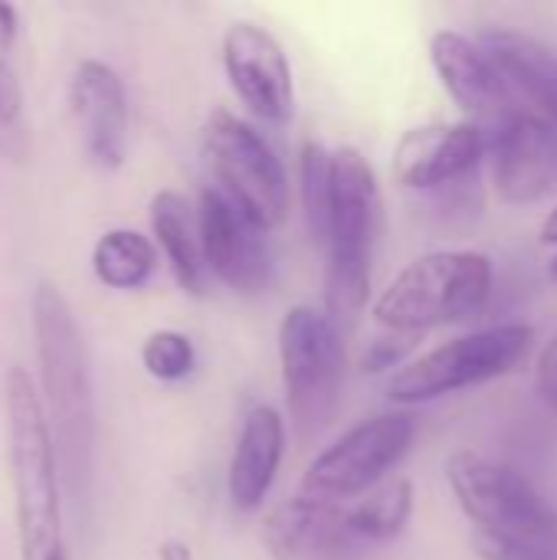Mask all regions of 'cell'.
I'll return each instance as SVG.
<instances>
[{
  "label": "cell",
  "mask_w": 557,
  "mask_h": 560,
  "mask_svg": "<svg viewBox=\"0 0 557 560\" xmlns=\"http://www.w3.org/2000/svg\"><path fill=\"white\" fill-rule=\"evenodd\" d=\"M33 331H36V354H39L43 394H46L39 407L53 440L59 482L66 486L69 499L82 505L89 499L92 469H95L92 381H89V361H85V345L76 315L66 295L49 282H39L33 292Z\"/></svg>",
  "instance_id": "obj_1"
},
{
  "label": "cell",
  "mask_w": 557,
  "mask_h": 560,
  "mask_svg": "<svg viewBox=\"0 0 557 560\" xmlns=\"http://www.w3.org/2000/svg\"><path fill=\"white\" fill-rule=\"evenodd\" d=\"M3 404L20 560H69L53 440L46 430L39 394L33 390V381L23 368H10L3 381Z\"/></svg>",
  "instance_id": "obj_2"
},
{
  "label": "cell",
  "mask_w": 557,
  "mask_h": 560,
  "mask_svg": "<svg viewBox=\"0 0 557 560\" xmlns=\"http://www.w3.org/2000/svg\"><path fill=\"white\" fill-rule=\"evenodd\" d=\"M381 220V194L368 158L358 148L332 151V203L322 246L325 269V318L345 331L355 325L371 295V256Z\"/></svg>",
  "instance_id": "obj_3"
},
{
  "label": "cell",
  "mask_w": 557,
  "mask_h": 560,
  "mask_svg": "<svg viewBox=\"0 0 557 560\" xmlns=\"http://www.w3.org/2000/svg\"><path fill=\"white\" fill-rule=\"evenodd\" d=\"M492 295V262L473 249L427 253L410 262L374 302V322L387 331L423 335L476 318Z\"/></svg>",
  "instance_id": "obj_4"
},
{
  "label": "cell",
  "mask_w": 557,
  "mask_h": 560,
  "mask_svg": "<svg viewBox=\"0 0 557 560\" xmlns=\"http://www.w3.org/2000/svg\"><path fill=\"white\" fill-rule=\"evenodd\" d=\"M279 358L286 407L299 446H309L325 433L338 410L345 377L341 331L312 305H295L279 325Z\"/></svg>",
  "instance_id": "obj_5"
},
{
  "label": "cell",
  "mask_w": 557,
  "mask_h": 560,
  "mask_svg": "<svg viewBox=\"0 0 557 560\" xmlns=\"http://www.w3.org/2000/svg\"><path fill=\"white\" fill-rule=\"evenodd\" d=\"M446 479L476 532L557 551V509L509 463L463 450L450 456Z\"/></svg>",
  "instance_id": "obj_6"
},
{
  "label": "cell",
  "mask_w": 557,
  "mask_h": 560,
  "mask_svg": "<svg viewBox=\"0 0 557 560\" xmlns=\"http://www.w3.org/2000/svg\"><path fill=\"white\" fill-rule=\"evenodd\" d=\"M204 154L213 167L217 190L263 233L289 213V177L263 135L227 108L204 125Z\"/></svg>",
  "instance_id": "obj_7"
},
{
  "label": "cell",
  "mask_w": 557,
  "mask_h": 560,
  "mask_svg": "<svg viewBox=\"0 0 557 560\" xmlns=\"http://www.w3.org/2000/svg\"><path fill=\"white\" fill-rule=\"evenodd\" d=\"M532 341L535 331L529 325H496L486 331L453 338L427 351L423 358L410 361L407 368H401L387 381V400L401 407H414L496 381L525 361Z\"/></svg>",
  "instance_id": "obj_8"
},
{
  "label": "cell",
  "mask_w": 557,
  "mask_h": 560,
  "mask_svg": "<svg viewBox=\"0 0 557 560\" xmlns=\"http://www.w3.org/2000/svg\"><path fill=\"white\" fill-rule=\"evenodd\" d=\"M417 420L407 410L371 417L332 443L302 476L299 495L341 505L371 492L414 446Z\"/></svg>",
  "instance_id": "obj_9"
},
{
  "label": "cell",
  "mask_w": 557,
  "mask_h": 560,
  "mask_svg": "<svg viewBox=\"0 0 557 560\" xmlns=\"http://www.w3.org/2000/svg\"><path fill=\"white\" fill-rule=\"evenodd\" d=\"M200 259L236 295H263L272 282V259L263 230L253 226L217 187L200 194L197 210Z\"/></svg>",
  "instance_id": "obj_10"
},
{
  "label": "cell",
  "mask_w": 557,
  "mask_h": 560,
  "mask_svg": "<svg viewBox=\"0 0 557 560\" xmlns=\"http://www.w3.org/2000/svg\"><path fill=\"white\" fill-rule=\"evenodd\" d=\"M486 131L496 190L506 203H535L557 190V128L532 115H506Z\"/></svg>",
  "instance_id": "obj_11"
},
{
  "label": "cell",
  "mask_w": 557,
  "mask_h": 560,
  "mask_svg": "<svg viewBox=\"0 0 557 560\" xmlns=\"http://www.w3.org/2000/svg\"><path fill=\"white\" fill-rule=\"evenodd\" d=\"M223 69L240 102L269 125H286L295 108L292 69L279 39L256 23H233L223 36Z\"/></svg>",
  "instance_id": "obj_12"
},
{
  "label": "cell",
  "mask_w": 557,
  "mask_h": 560,
  "mask_svg": "<svg viewBox=\"0 0 557 560\" xmlns=\"http://www.w3.org/2000/svg\"><path fill=\"white\" fill-rule=\"evenodd\" d=\"M263 541L272 560H358L368 551L345 505L309 495L276 505L263 522Z\"/></svg>",
  "instance_id": "obj_13"
},
{
  "label": "cell",
  "mask_w": 557,
  "mask_h": 560,
  "mask_svg": "<svg viewBox=\"0 0 557 560\" xmlns=\"http://www.w3.org/2000/svg\"><path fill=\"white\" fill-rule=\"evenodd\" d=\"M486 161V131L476 121L423 125L401 138L394 177L410 190H433L473 177Z\"/></svg>",
  "instance_id": "obj_14"
},
{
  "label": "cell",
  "mask_w": 557,
  "mask_h": 560,
  "mask_svg": "<svg viewBox=\"0 0 557 560\" xmlns=\"http://www.w3.org/2000/svg\"><path fill=\"white\" fill-rule=\"evenodd\" d=\"M69 105L95 167L115 171L128 154V102L118 72L98 59H82L69 82Z\"/></svg>",
  "instance_id": "obj_15"
},
{
  "label": "cell",
  "mask_w": 557,
  "mask_h": 560,
  "mask_svg": "<svg viewBox=\"0 0 557 560\" xmlns=\"http://www.w3.org/2000/svg\"><path fill=\"white\" fill-rule=\"evenodd\" d=\"M502 79L512 112L542 118L557 128V52L545 43L515 33L489 30L476 39Z\"/></svg>",
  "instance_id": "obj_16"
},
{
  "label": "cell",
  "mask_w": 557,
  "mask_h": 560,
  "mask_svg": "<svg viewBox=\"0 0 557 560\" xmlns=\"http://www.w3.org/2000/svg\"><path fill=\"white\" fill-rule=\"evenodd\" d=\"M430 59H433V69L440 72L446 92L456 98L460 108H466L473 115L476 125H492V121L512 115L502 79L476 39L443 30L430 39Z\"/></svg>",
  "instance_id": "obj_17"
},
{
  "label": "cell",
  "mask_w": 557,
  "mask_h": 560,
  "mask_svg": "<svg viewBox=\"0 0 557 560\" xmlns=\"http://www.w3.org/2000/svg\"><path fill=\"white\" fill-rule=\"evenodd\" d=\"M286 453V423L272 407H253L243 420L233 459H230V502L240 512H256L279 472Z\"/></svg>",
  "instance_id": "obj_18"
},
{
  "label": "cell",
  "mask_w": 557,
  "mask_h": 560,
  "mask_svg": "<svg viewBox=\"0 0 557 560\" xmlns=\"http://www.w3.org/2000/svg\"><path fill=\"white\" fill-rule=\"evenodd\" d=\"M151 233L184 292H200L204 285V259L200 240L194 233L190 203L177 190H161L151 197Z\"/></svg>",
  "instance_id": "obj_19"
},
{
  "label": "cell",
  "mask_w": 557,
  "mask_h": 560,
  "mask_svg": "<svg viewBox=\"0 0 557 560\" xmlns=\"http://www.w3.org/2000/svg\"><path fill=\"white\" fill-rule=\"evenodd\" d=\"M158 266V249L135 230H108L92 249V272L102 285L131 292L141 289Z\"/></svg>",
  "instance_id": "obj_20"
},
{
  "label": "cell",
  "mask_w": 557,
  "mask_h": 560,
  "mask_svg": "<svg viewBox=\"0 0 557 560\" xmlns=\"http://www.w3.org/2000/svg\"><path fill=\"white\" fill-rule=\"evenodd\" d=\"M414 515V482L394 479L381 489H374L361 505L348 509L351 532L371 548L394 541Z\"/></svg>",
  "instance_id": "obj_21"
},
{
  "label": "cell",
  "mask_w": 557,
  "mask_h": 560,
  "mask_svg": "<svg viewBox=\"0 0 557 560\" xmlns=\"http://www.w3.org/2000/svg\"><path fill=\"white\" fill-rule=\"evenodd\" d=\"M302 203L309 233L315 236V243H322L332 203V151H325L318 141H309L302 148Z\"/></svg>",
  "instance_id": "obj_22"
},
{
  "label": "cell",
  "mask_w": 557,
  "mask_h": 560,
  "mask_svg": "<svg viewBox=\"0 0 557 560\" xmlns=\"http://www.w3.org/2000/svg\"><path fill=\"white\" fill-rule=\"evenodd\" d=\"M141 364L158 381H181L194 371V345L181 331H154L141 345Z\"/></svg>",
  "instance_id": "obj_23"
},
{
  "label": "cell",
  "mask_w": 557,
  "mask_h": 560,
  "mask_svg": "<svg viewBox=\"0 0 557 560\" xmlns=\"http://www.w3.org/2000/svg\"><path fill=\"white\" fill-rule=\"evenodd\" d=\"M473 551L483 560H557V551H552V548H538L529 541L486 535V532L473 535Z\"/></svg>",
  "instance_id": "obj_24"
},
{
  "label": "cell",
  "mask_w": 557,
  "mask_h": 560,
  "mask_svg": "<svg viewBox=\"0 0 557 560\" xmlns=\"http://www.w3.org/2000/svg\"><path fill=\"white\" fill-rule=\"evenodd\" d=\"M420 335H401V331H384L381 338H374L361 358V368L368 374H381L387 368H397L414 348H417Z\"/></svg>",
  "instance_id": "obj_25"
},
{
  "label": "cell",
  "mask_w": 557,
  "mask_h": 560,
  "mask_svg": "<svg viewBox=\"0 0 557 560\" xmlns=\"http://www.w3.org/2000/svg\"><path fill=\"white\" fill-rule=\"evenodd\" d=\"M20 105H23L20 79L13 72L10 59H0V128L3 131H13V125L20 118Z\"/></svg>",
  "instance_id": "obj_26"
},
{
  "label": "cell",
  "mask_w": 557,
  "mask_h": 560,
  "mask_svg": "<svg viewBox=\"0 0 557 560\" xmlns=\"http://www.w3.org/2000/svg\"><path fill=\"white\" fill-rule=\"evenodd\" d=\"M535 384H538V397L557 413V335L542 348V358L535 368Z\"/></svg>",
  "instance_id": "obj_27"
},
{
  "label": "cell",
  "mask_w": 557,
  "mask_h": 560,
  "mask_svg": "<svg viewBox=\"0 0 557 560\" xmlns=\"http://www.w3.org/2000/svg\"><path fill=\"white\" fill-rule=\"evenodd\" d=\"M16 30H20L16 10H13L10 3H3V0H0V59H10V49H13Z\"/></svg>",
  "instance_id": "obj_28"
},
{
  "label": "cell",
  "mask_w": 557,
  "mask_h": 560,
  "mask_svg": "<svg viewBox=\"0 0 557 560\" xmlns=\"http://www.w3.org/2000/svg\"><path fill=\"white\" fill-rule=\"evenodd\" d=\"M161 560H190V548L181 541H167L161 545Z\"/></svg>",
  "instance_id": "obj_29"
},
{
  "label": "cell",
  "mask_w": 557,
  "mask_h": 560,
  "mask_svg": "<svg viewBox=\"0 0 557 560\" xmlns=\"http://www.w3.org/2000/svg\"><path fill=\"white\" fill-rule=\"evenodd\" d=\"M542 243L557 246V210H552V217H548L545 226H542Z\"/></svg>",
  "instance_id": "obj_30"
},
{
  "label": "cell",
  "mask_w": 557,
  "mask_h": 560,
  "mask_svg": "<svg viewBox=\"0 0 557 560\" xmlns=\"http://www.w3.org/2000/svg\"><path fill=\"white\" fill-rule=\"evenodd\" d=\"M7 135H10V131H3V128H0V148H7Z\"/></svg>",
  "instance_id": "obj_31"
},
{
  "label": "cell",
  "mask_w": 557,
  "mask_h": 560,
  "mask_svg": "<svg viewBox=\"0 0 557 560\" xmlns=\"http://www.w3.org/2000/svg\"><path fill=\"white\" fill-rule=\"evenodd\" d=\"M552 276L557 279V256H555V262H552Z\"/></svg>",
  "instance_id": "obj_32"
}]
</instances>
